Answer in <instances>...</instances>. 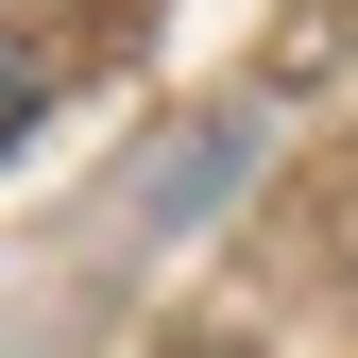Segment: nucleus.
<instances>
[{
    "instance_id": "nucleus-1",
    "label": "nucleus",
    "mask_w": 358,
    "mask_h": 358,
    "mask_svg": "<svg viewBox=\"0 0 358 358\" xmlns=\"http://www.w3.org/2000/svg\"><path fill=\"white\" fill-rule=\"evenodd\" d=\"M17 120H34V85H17V69H0V137H17Z\"/></svg>"
}]
</instances>
